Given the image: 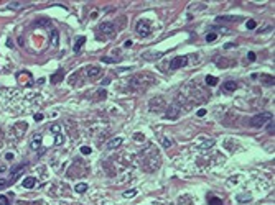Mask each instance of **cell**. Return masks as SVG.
Segmentation results:
<instances>
[{"instance_id":"cell-1","label":"cell","mask_w":275,"mask_h":205,"mask_svg":"<svg viewBox=\"0 0 275 205\" xmlns=\"http://www.w3.org/2000/svg\"><path fill=\"white\" fill-rule=\"evenodd\" d=\"M270 120H274V115H272L270 112H262V113H259V115H254V117L250 118V126H254V128H262L264 125H267Z\"/></svg>"},{"instance_id":"cell-2","label":"cell","mask_w":275,"mask_h":205,"mask_svg":"<svg viewBox=\"0 0 275 205\" xmlns=\"http://www.w3.org/2000/svg\"><path fill=\"white\" fill-rule=\"evenodd\" d=\"M135 31L140 38H147V36L152 33V23L150 20H147V18H142V20L137 21V26H135Z\"/></svg>"},{"instance_id":"cell-3","label":"cell","mask_w":275,"mask_h":205,"mask_svg":"<svg viewBox=\"0 0 275 205\" xmlns=\"http://www.w3.org/2000/svg\"><path fill=\"white\" fill-rule=\"evenodd\" d=\"M180 115V103L178 102H173L172 105L166 108V113H165V117L170 118V120H176Z\"/></svg>"},{"instance_id":"cell-4","label":"cell","mask_w":275,"mask_h":205,"mask_svg":"<svg viewBox=\"0 0 275 205\" xmlns=\"http://www.w3.org/2000/svg\"><path fill=\"white\" fill-rule=\"evenodd\" d=\"M188 64V57L186 56H176L172 59V64H170V69L175 71V69H180V67H185Z\"/></svg>"},{"instance_id":"cell-5","label":"cell","mask_w":275,"mask_h":205,"mask_svg":"<svg viewBox=\"0 0 275 205\" xmlns=\"http://www.w3.org/2000/svg\"><path fill=\"white\" fill-rule=\"evenodd\" d=\"M84 72H86V76L89 79H96V77H99V76H100V72H102V71H100L97 66H87L86 69H84Z\"/></svg>"},{"instance_id":"cell-6","label":"cell","mask_w":275,"mask_h":205,"mask_svg":"<svg viewBox=\"0 0 275 205\" xmlns=\"http://www.w3.org/2000/svg\"><path fill=\"white\" fill-rule=\"evenodd\" d=\"M114 25H112V23H111V21H104V23H100V25H99V31L100 33H104V35H109V36H111L112 35V33H114Z\"/></svg>"},{"instance_id":"cell-7","label":"cell","mask_w":275,"mask_h":205,"mask_svg":"<svg viewBox=\"0 0 275 205\" xmlns=\"http://www.w3.org/2000/svg\"><path fill=\"white\" fill-rule=\"evenodd\" d=\"M237 89V82L236 81H226L224 85H222V90L224 92H234Z\"/></svg>"},{"instance_id":"cell-8","label":"cell","mask_w":275,"mask_h":205,"mask_svg":"<svg viewBox=\"0 0 275 205\" xmlns=\"http://www.w3.org/2000/svg\"><path fill=\"white\" fill-rule=\"evenodd\" d=\"M22 171H25V164H18V166H15V167H12V171H10V177H12V180H15L17 179V176ZM10 180V182H12Z\"/></svg>"},{"instance_id":"cell-9","label":"cell","mask_w":275,"mask_h":205,"mask_svg":"<svg viewBox=\"0 0 275 205\" xmlns=\"http://www.w3.org/2000/svg\"><path fill=\"white\" fill-rule=\"evenodd\" d=\"M122 143H124V140H122V138H111L107 141V149H115V148H119Z\"/></svg>"},{"instance_id":"cell-10","label":"cell","mask_w":275,"mask_h":205,"mask_svg":"<svg viewBox=\"0 0 275 205\" xmlns=\"http://www.w3.org/2000/svg\"><path fill=\"white\" fill-rule=\"evenodd\" d=\"M41 145V134H33L32 141H30V148L32 149H38Z\"/></svg>"},{"instance_id":"cell-11","label":"cell","mask_w":275,"mask_h":205,"mask_svg":"<svg viewBox=\"0 0 275 205\" xmlns=\"http://www.w3.org/2000/svg\"><path fill=\"white\" fill-rule=\"evenodd\" d=\"M63 79H65V71H58L56 74H53L50 77V82L51 84H58V82H61Z\"/></svg>"},{"instance_id":"cell-12","label":"cell","mask_w":275,"mask_h":205,"mask_svg":"<svg viewBox=\"0 0 275 205\" xmlns=\"http://www.w3.org/2000/svg\"><path fill=\"white\" fill-rule=\"evenodd\" d=\"M262 82H264V85H267V87H270V85H274V76H268V74H264L262 76Z\"/></svg>"},{"instance_id":"cell-13","label":"cell","mask_w":275,"mask_h":205,"mask_svg":"<svg viewBox=\"0 0 275 205\" xmlns=\"http://www.w3.org/2000/svg\"><path fill=\"white\" fill-rule=\"evenodd\" d=\"M84 43H86V38H84V36H79L78 41H76V44H74V53H79V51H81V48H82Z\"/></svg>"},{"instance_id":"cell-14","label":"cell","mask_w":275,"mask_h":205,"mask_svg":"<svg viewBox=\"0 0 275 205\" xmlns=\"http://www.w3.org/2000/svg\"><path fill=\"white\" fill-rule=\"evenodd\" d=\"M216 64H218L219 67H227V66H234V61H227V57H221L219 61H216Z\"/></svg>"},{"instance_id":"cell-15","label":"cell","mask_w":275,"mask_h":205,"mask_svg":"<svg viewBox=\"0 0 275 205\" xmlns=\"http://www.w3.org/2000/svg\"><path fill=\"white\" fill-rule=\"evenodd\" d=\"M35 177H26V179H23V187H26V189H32V187H35Z\"/></svg>"},{"instance_id":"cell-16","label":"cell","mask_w":275,"mask_h":205,"mask_svg":"<svg viewBox=\"0 0 275 205\" xmlns=\"http://www.w3.org/2000/svg\"><path fill=\"white\" fill-rule=\"evenodd\" d=\"M163 56V53H145L143 54V57H147L148 61H155V59H158V57H161Z\"/></svg>"},{"instance_id":"cell-17","label":"cell","mask_w":275,"mask_h":205,"mask_svg":"<svg viewBox=\"0 0 275 205\" xmlns=\"http://www.w3.org/2000/svg\"><path fill=\"white\" fill-rule=\"evenodd\" d=\"M214 145V140H204V141L199 143V149H208Z\"/></svg>"},{"instance_id":"cell-18","label":"cell","mask_w":275,"mask_h":205,"mask_svg":"<svg viewBox=\"0 0 275 205\" xmlns=\"http://www.w3.org/2000/svg\"><path fill=\"white\" fill-rule=\"evenodd\" d=\"M58 36H59V33H58L56 30H53V31H51V46H54V48L58 46Z\"/></svg>"},{"instance_id":"cell-19","label":"cell","mask_w":275,"mask_h":205,"mask_svg":"<svg viewBox=\"0 0 275 205\" xmlns=\"http://www.w3.org/2000/svg\"><path fill=\"white\" fill-rule=\"evenodd\" d=\"M216 20L218 21H239L242 18H239V17H218Z\"/></svg>"},{"instance_id":"cell-20","label":"cell","mask_w":275,"mask_h":205,"mask_svg":"<svg viewBox=\"0 0 275 205\" xmlns=\"http://www.w3.org/2000/svg\"><path fill=\"white\" fill-rule=\"evenodd\" d=\"M74 190L78 192V194H84V192L87 190V184H84V182H81V184H78L74 187Z\"/></svg>"},{"instance_id":"cell-21","label":"cell","mask_w":275,"mask_h":205,"mask_svg":"<svg viewBox=\"0 0 275 205\" xmlns=\"http://www.w3.org/2000/svg\"><path fill=\"white\" fill-rule=\"evenodd\" d=\"M206 84L208 85H216L218 84V79H216L214 76H206Z\"/></svg>"},{"instance_id":"cell-22","label":"cell","mask_w":275,"mask_h":205,"mask_svg":"<svg viewBox=\"0 0 275 205\" xmlns=\"http://www.w3.org/2000/svg\"><path fill=\"white\" fill-rule=\"evenodd\" d=\"M209 205H222V200H221V198H218V197H213V195H211V197H209Z\"/></svg>"},{"instance_id":"cell-23","label":"cell","mask_w":275,"mask_h":205,"mask_svg":"<svg viewBox=\"0 0 275 205\" xmlns=\"http://www.w3.org/2000/svg\"><path fill=\"white\" fill-rule=\"evenodd\" d=\"M216 38H218V33H208V35H206V41H208V43L214 41Z\"/></svg>"},{"instance_id":"cell-24","label":"cell","mask_w":275,"mask_h":205,"mask_svg":"<svg viewBox=\"0 0 275 205\" xmlns=\"http://www.w3.org/2000/svg\"><path fill=\"white\" fill-rule=\"evenodd\" d=\"M63 141H65V136L63 134H56V140H54V145H63Z\"/></svg>"},{"instance_id":"cell-25","label":"cell","mask_w":275,"mask_h":205,"mask_svg":"<svg viewBox=\"0 0 275 205\" xmlns=\"http://www.w3.org/2000/svg\"><path fill=\"white\" fill-rule=\"evenodd\" d=\"M250 198H252V195H250V194H247V195H237V200H239V202L250 200Z\"/></svg>"},{"instance_id":"cell-26","label":"cell","mask_w":275,"mask_h":205,"mask_svg":"<svg viewBox=\"0 0 275 205\" xmlns=\"http://www.w3.org/2000/svg\"><path fill=\"white\" fill-rule=\"evenodd\" d=\"M100 61H102V63H107V64L115 63V59H112V57H109V56H102V57H100Z\"/></svg>"},{"instance_id":"cell-27","label":"cell","mask_w":275,"mask_h":205,"mask_svg":"<svg viewBox=\"0 0 275 205\" xmlns=\"http://www.w3.org/2000/svg\"><path fill=\"white\" fill-rule=\"evenodd\" d=\"M255 26H257V21H255V20H249V21H247V28H249V30H254Z\"/></svg>"},{"instance_id":"cell-28","label":"cell","mask_w":275,"mask_h":205,"mask_svg":"<svg viewBox=\"0 0 275 205\" xmlns=\"http://www.w3.org/2000/svg\"><path fill=\"white\" fill-rule=\"evenodd\" d=\"M268 126H267V131H268V133H270V134H274V131H275V126H274V120H272V121H268Z\"/></svg>"},{"instance_id":"cell-29","label":"cell","mask_w":275,"mask_h":205,"mask_svg":"<svg viewBox=\"0 0 275 205\" xmlns=\"http://www.w3.org/2000/svg\"><path fill=\"white\" fill-rule=\"evenodd\" d=\"M133 140H135V141H140V143H142L143 140H145V136H143L142 133H135V134H133Z\"/></svg>"},{"instance_id":"cell-30","label":"cell","mask_w":275,"mask_h":205,"mask_svg":"<svg viewBox=\"0 0 275 205\" xmlns=\"http://www.w3.org/2000/svg\"><path fill=\"white\" fill-rule=\"evenodd\" d=\"M137 195V190H129V192H124V197L129 198V197H135Z\"/></svg>"},{"instance_id":"cell-31","label":"cell","mask_w":275,"mask_h":205,"mask_svg":"<svg viewBox=\"0 0 275 205\" xmlns=\"http://www.w3.org/2000/svg\"><path fill=\"white\" fill-rule=\"evenodd\" d=\"M91 151H92V149H91L89 146H81V153H82V154H91Z\"/></svg>"},{"instance_id":"cell-32","label":"cell","mask_w":275,"mask_h":205,"mask_svg":"<svg viewBox=\"0 0 275 205\" xmlns=\"http://www.w3.org/2000/svg\"><path fill=\"white\" fill-rule=\"evenodd\" d=\"M8 184H10V182H8L7 179H0V189H5Z\"/></svg>"},{"instance_id":"cell-33","label":"cell","mask_w":275,"mask_h":205,"mask_svg":"<svg viewBox=\"0 0 275 205\" xmlns=\"http://www.w3.org/2000/svg\"><path fill=\"white\" fill-rule=\"evenodd\" d=\"M161 145H163L165 148H170V146H172V141H170L168 138H165V140H161Z\"/></svg>"},{"instance_id":"cell-34","label":"cell","mask_w":275,"mask_h":205,"mask_svg":"<svg viewBox=\"0 0 275 205\" xmlns=\"http://www.w3.org/2000/svg\"><path fill=\"white\" fill-rule=\"evenodd\" d=\"M0 205H8V198L5 195H0Z\"/></svg>"},{"instance_id":"cell-35","label":"cell","mask_w":275,"mask_h":205,"mask_svg":"<svg viewBox=\"0 0 275 205\" xmlns=\"http://www.w3.org/2000/svg\"><path fill=\"white\" fill-rule=\"evenodd\" d=\"M247 59H249L250 63H254V61H255V53H252V51H250V53L247 54Z\"/></svg>"},{"instance_id":"cell-36","label":"cell","mask_w":275,"mask_h":205,"mask_svg":"<svg viewBox=\"0 0 275 205\" xmlns=\"http://www.w3.org/2000/svg\"><path fill=\"white\" fill-rule=\"evenodd\" d=\"M50 130L53 131V133H59V131H61V128L58 126V125H51V128H50Z\"/></svg>"},{"instance_id":"cell-37","label":"cell","mask_w":275,"mask_h":205,"mask_svg":"<svg viewBox=\"0 0 275 205\" xmlns=\"http://www.w3.org/2000/svg\"><path fill=\"white\" fill-rule=\"evenodd\" d=\"M20 5H22V4H18V2H12V4H8V7L13 8V10H17V8L20 7Z\"/></svg>"},{"instance_id":"cell-38","label":"cell","mask_w":275,"mask_h":205,"mask_svg":"<svg viewBox=\"0 0 275 205\" xmlns=\"http://www.w3.org/2000/svg\"><path fill=\"white\" fill-rule=\"evenodd\" d=\"M97 97H99L100 100L106 99V90H104V89H102V90H99V92H97Z\"/></svg>"},{"instance_id":"cell-39","label":"cell","mask_w":275,"mask_h":205,"mask_svg":"<svg viewBox=\"0 0 275 205\" xmlns=\"http://www.w3.org/2000/svg\"><path fill=\"white\" fill-rule=\"evenodd\" d=\"M196 115H198V117H204V115H206V110H204V108H199V110H198V112H196Z\"/></svg>"},{"instance_id":"cell-40","label":"cell","mask_w":275,"mask_h":205,"mask_svg":"<svg viewBox=\"0 0 275 205\" xmlns=\"http://www.w3.org/2000/svg\"><path fill=\"white\" fill-rule=\"evenodd\" d=\"M36 25H38V26H46V25H50V20H43V21H38Z\"/></svg>"},{"instance_id":"cell-41","label":"cell","mask_w":275,"mask_h":205,"mask_svg":"<svg viewBox=\"0 0 275 205\" xmlns=\"http://www.w3.org/2000/svg\"><path fill=\"white\" fill-rule=\"evenodd\" d=\"M224 48L226 49H231V48H236V44L234 43H227V44H224Z\"/></svg>"},{"instance_id":"cell-42","label":"cell","mask_w":275,"mask_h":205,"mask_svg":"<svg viewBox=\"0 0 275 205\" xmlns=\"http://www.w3.org/2000/svg\"><path fill=\"white\" fill-rule=\"evenodd\" d=\"M35 120H36V121H41V120H43V115H41V113H36V115H35Z\"/></svg>"},{"instance_id":"cell-43","label":"cell","mask_w":275,"mask_h":205,"mask_svg":"<svg viewBox=\"0 0 275 205\" xmlns=\"http://www.w3.org/2000/svg\"><path fill=\"white\" fill-rule=\"evenodd\" d=\"M124 46L125 48H130V46H132V39H127V41L124 43Z\"/></svg>"},{"instance_id":"cell-44","label":"cell","mask_w":275,"mask_h":205,"mask_svg":"<svg viewBox=\"0 0 275 205\" xmlns=\"http://www.w3.org/2000/svg\"><path fill=\"white\" fill-rule=\"evenodd\" d=\"M5 159H7V161H10V159H13V154H12V153H7V154H5Z\"/></svg>"},{"instance_id":"cell-45","label":"cell","mask_w":275,"mask_h":205,"mask_svg":"<svg viewBox=\"0 0 275 205\" xmlns=\"http://www.w3.org/2000/svg\"><path fill=\"white\" fill-rule=\"evenodd\" d=\"M7 46H8V48H15L13 43H12V39H7Z\"/></svg>"}]
</instances>
